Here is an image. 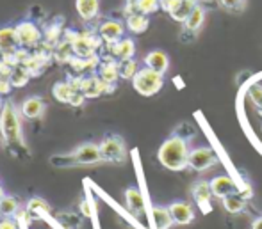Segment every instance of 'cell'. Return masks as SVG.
Here are the masks:
<instances>
[{"label": "cell", "instance_id": "6da1fadb", "mask_svg": "<svg viewBox=\"0 0 262 229\" xmlns=\"http://www.w3.org/2000/svg\"><path fill=\"white\" fill-rule=\"evenodd\" d=\"M0 135H2V142L7 153L13 155L18 160L31 158V151H29V146L24 139V132H21L20 114L13 101H4L2 109H0Z\"/></svg>", "mask_w": 262, "mask_h": 229}, {"label": "cell", "instance_id": "7a4b0ae2", "mask_svg": "<svg viewBox=\"0 0 262 229\" xmlns=\"http://www.w3.org/2000/svg\"><path fill=\"white\" fill-rule=\"evenodd\" d=\"M157 158L162 167L168 171H184L189 167V146L187 140L180 135H171L161 144Z\"/></svg>", "mask_w": 262, "mask_h": 229}, {"label": "cell", "instance_id": "3957f363", "mask_svg": "<svg viewBox=\"0 0 262 229\" xmlns=\"http://www.w3.org/2000/svg\"><path fill=\"white\" fill-rule=\"evenodd\" d=\"M100 162H104L102 160L100 146L93 142H86L82 146L75 147L73 151H70V153L54 155L50 158V164L59 169L79 167V165H95V164H100Z\"/></svg>", "mask_w": 262, "mask_h": 229}, {"label": "cell", "instance_id": "277c9868", "mask_svg": "<svg viewBox=\"0 0 262 229\" xmlns=\"http://www.w3.org/2000/svg\"><path fill=\"white\" fill-rule=\"evenodd\" d=\"M162 77L164 75L145 66V68H141L136 73V77L132 79V86H134L136 92H139L141 96H154L164 86V79Z\"/></svg>", "mask_w": 262, "mask_h": 229}, {"label": "cell", "instance_id": "5b68a950", "mask_svg": "<svg viewBox=\"0 0 262 229\" xmlns=\"http://www.w3.org/2000/svg\"><path fill=\"white\" fill-rule=\"evenodd\" d=\"M100 153L102 160L111 162V164H121L127 158V147H125V140L120 135H107L100 144Z\"/></svg>", "mask_w": 262, "mask_h": 229}, {"label": "cell", "instance_id": "8992f818", "mask_svg": "<svg viewBox=\"0 0 262 229\" xmlns=\"http://www.w3.org/2000/svg\"><path fill=\"white\" fill-rule=\"evenodd\" d=\"M100 36H95L93 32H77L75 38L72 41L73 54L75 57L80 59H90L97 55V50L100 48Z\"/></svg>", "mask_w": 262, "mask_h": 229}, {"label": "cell", "instance_id": "52a82bcc", "mask_svg": "<svg viewBox=\"0 0 262 229\" xmlns=\"http://www.w3.org/2000/svg\"><path fill=\"white\" fill-rule=\"evenodd\" d=\"M217 164V157L212 147L200 146L189 151V167L196 172H204Z\"/></svg>", "mask_w": 262, "mask_h": 229}, {"label": "cell", "instance_id": "ba28073f", "mask_svg": "<svg viewBox=\"0 0 262 229\" xmlns=\"http://www.w3.org/2000/svg\"><path fill=\"white\" fill-rule=\"evenodd\" d=\"M16 34H18V39H20V46L24 48H31V46H36L39 41H41V32H39L38 25L32 23L29 20H24L16 25Z\"/></svg>", "mask_w": 262, "mask_h": 229}, {"label": "cell", "instance_id": "9c48e42d", "mask_svg": "<svg viewBox=\"0 0 262 229\" xmlns=\"http://www.w3.org/2000/svg\"><path fill=\"white\" fill-rule=\"evenodd\" d=\"M111 91H114V84L104 82L98 75L84 77L82 92L86 94V98H97V96L104 94V92H111Z\"/></svg>", "mask_w": 262, "mask_h": 229}, {"label": "cell", "instance_id": "30bf717a", "mask_svg": "<svg viewBox=\"0 0 262 229\" xmlns=\"http://www.w3.org/2000/svg\"><path fill=\"white\" fill-rule=\"evenodd\" d=\"M123 32H125L123 23L118 20H107L98 27V36H100L102 41L107 43V45H113V43L120 41L123 38Z\"/></svg>", "mask_w": 262, "mask_h": 229}, {"label": "cell", "instance_id": "8fae6325", "mask_svg": "<svg viewBox=\"0 0 262 229\" xmlns=\"http://www.w3.org/2000/svg\"><path fill=\"white\" fill-rule=\"evenodd\" d=\"M169 213L173 217V222L179 224V226H187L194 220V212L191 208V205L184 201H175L171 205H168Z\"/></svg>", "mask_w": 262, "mask_h": 229}, {"label": "cell", "instance_id": "7c38bea8", "mask_svg": "<svg viewBox=\"0 0 262 229\" xmlns=\"http://www.w3.org/2000/svg\"><path fill=\"white\" fill-rule=\"evenodd\" d=\"M125 202H127V208L132 215L139 217L145 213V208H146L145 195H143V192L139 190L138 187H128L127 190H125Z\"/></svg>", "mask_w": 262, "mask_h": 229}, {"label": "cell", "instance_id": "4fadbf2b", "mask_svg": "<svg viewBox=\"0 0 262 229\" xmlns=\"http://www.w3.org/2000/svg\"><path fill=\"white\" fill-rule=\"evenodd\" d=\"M191 194H193V199L198 202L204 212H209L210 210V197H212V190H210V182H205V180H198V182L193 183L191 187Z\"/></svg>", "mask_w": 262, "mask_h": 229}, {"label": "cell", "instance_id": "5bb4252c", "mask_svg": "<svg viewBox=\"0 0 262 229\" xmlns=\"http://www.w3.org/2000/svg\"><path fill=\"white\" fill-rule=\"evenodd\" d=\"M111 52V57L116 59V61H125V59H134L136 54V43L130 38H121L120 41L113 43V45H107Z\"/></svg>", "mask_w": 262, "mask_h": 229}, {"label": "cell", "instance_id": "9a60e30c", "mask_svg": "<svg viewBox=\"0 0 262 229\" xmlns=\"http://www.w3.org/2000/svg\"><path fill=\"white\" fill-rule=\"evenodd\" d=\"M210 190H212L214 197L223 199L230 194H237V185L228 176H216V178L210 180Z\"/></svg>", "mask_w": 262, "mask_h": 229}, {"label": "cell", "instance_id": "2e32d148", "mask_svg": "<svg viewBox=\"0 0 262 229\" xmlns=\"http://www.w3.org/2000/svg\"><path fill=\"white\" fill-rule=\"evenodd\" d=\"M205 21V9L202 6H196L194 11L189 14L186 21L182 23V36H196L200 32V29L204 27Z\"/></svg>", "mask_w": 262, "mask_h": 229}, {"label": "cell", "instance_id": "e0dca14e", "mask_svg": "<svg viewBox=\"0 0 262 229\" xmlns=\"http://www.w3.org/2000/svg\"><path fill=\"white\" fill-rule=\"evenodd\" d=\"M145 64H146V68H150V69H154V71L164 75L169 68V57H168V54L162 52V50H152L150 54H146Z\"/></svg>", "mask_w": 262, "mask_h": 229}, {"label": "cell", "instance_id": "ac0fdd59", "mask_svg": "<svg viewBox=\"0 0 262 229\" xmlns=\"http://www.w3.org/2000/svg\"><path fill=\"white\" fill-rule=\"evenodd\" d=\"M21 114L27 119H39L45 114V101L39 96H31L21 103Z\"/></svg>", "mask_w": 262, "mask_h": 229}, {"label": "cell", "instance_id": "d6986e66", "mask_svg": "<svg viewBox=\"0 0 262 229\" xmlns=\"http://www.w3.org/2000/svg\"><path fill=\"white\" fill-rule=\"evenodd\" d=\"M20 48L16 29L14 27H2L0 29V54H9Z\"/></svg>", "mask_w": 262, "mask_h": 229}, {"label": "cell", "instance_id": "ffe728a7", "mask_svg": "<svg viewBox=\"0 0 262 229\" xmlns=\"http://www.w3.org/2000/svg\"><path fill=\"white\" fill-rule=\"evenodd\" d=\"M196 6H198V0H179V2L175 4V7H173L168 14L171 16V20L179 21V23H184Z\"/></svg>", "mask_w": 262, "mask_h": 229}, {"label": "cell", "instance_id": "44dd1931", "mask_svg": "<svg viewBox=\"0 0 262 229\" xmlns=\"http://www.w3.org/2000/svg\"><path fill=\"white\" fill-rule=\"evenodd\" d=\"M75 7L79 16L84 21H91L98 16L100 11V0H75Z\"/></svg>", "mask_w": 262, "mask_h": 229}, {"label": "cell", "instance_id": "7402d4cb", "mask_svg": "<svg viewBox=\"0 0 262 229\" xmlns=\"http://www.w3.org/2000/svg\"><path fill=\"white\" fill-rule=\"evenodd\" d=\"M150 215H152V224L156 229H169L175 224L168 206H154Z\"/></svg>", "mask_w": 262, "mask_h": 229}, {"label": "cell", "instance_id": "603a6c76", "mask_svg": "<svg viewBox=\"0 0 262 229\" xmlns=\"http://www.w3.org/2000/svg\"><path fill=\"white\" fill-rule=\"evenodd\" d=\"M98 77L107 84H116V80L120 79V69H118V61L116 59H105L98 68Z\"/></svg>", "mask_w": 262, "mask_h": 229}, {"label": "cell", "instance_id": "cb8c5ba5", "mask_svg": "<svg viewBox=\"0 0 262 229\" xmlns=\"http://www.w3.org/2000/svg\"><path fill=\"white\" fill-rule=\"evenodd\" d=\"M148 16L143 13H138V11H132V13L127 14V29L132 32V34H143V32L148 29Z\"/></svg>", "mask_w": 262, "mask_h": 229}, {"label": "cell", "instance_id": "d4e9b609", "mask_svg": "<svg viewBox=\"0 0 262 229\" xmlns=\"http://www.w3.org/2000/svg\"><path fill=\"white\" fill-rule=\"evenodd\" d=\"M31 77H32L31 71H29L24 64H16L13 69H11L9 80H11V84H13V87H24L25 84L29 82Z\"/></svg>", "mask_w": 262, "mask_h": 229}, {"label": "cell", "instance_id": "484cf974", "mask_svg": "<svg viewBox=\"0 0 262 229\" xmlns=\"http://www.w3.org/2000/svg\"><path fill=\"white\" fill-rule=\"evenodd\" d=\"M20 212V202L13 195H4L0 199V213L2 217H16Z\"/></svg>", "mask_w": 262, "mask_h": 229}, {"label": "cell", "instance_id": "4316f807", "mask_svg": "<svg viewBox=\"0 0 262 229\" xmlns=\"http://www.w3.org/2000/svg\"><path fill=\"white\" fill-rule=\"evenodd\" d=\"M246 206V199L241 197L239 194H230L223 197V208L228 213H241Z\"/></svg>", "mask_w": 262, "mask_h": 229}, {"label": "cell", "instance_id": "83f0119b", "mask_svg": "<svg viewBox=\"0 0 262 229\" xmlns=\"http://www.w3.org/2000/svg\"><path fill=\"white\" fill-rule=\"evenodd\" d=\"M73 92H75V89H73L70 82H57V84H54V87H52L54 98L61 103H70V98H72Z\"/></svg>", "mask_w": 262, "mask_h": 229}, {"label": "cell", "instance_id": "f1b7e54d", "mask_svg": "<svg viewBox=\"0 0 262 229\" xmlns=\"http://www.w3.org/2000/svg\"><path fill=\"white\" fill-rule=\"evenodd\" d=\"M118 69H120V79L132 80L136 77V73L139 71L138 62L134 59H125V61H118Z\"/></svg>", "mask_w": 262, "mask_h": 229}, {"label": "cell", "instance_id": "f546056e", "mask_svg": "<svg viewBox=\"0 0 262 229\" xmlns=\"http://www.w3.org/2000/svg\"><path fill=\"white\" fill-rule=\"evenodd\" d=\"M27 210L34 215H41V213H50V205L41 197H32L27 202Z\"/></svg>", "mask_w": 262, "mask_h": 229}, {"label": "cell", "instance_id": "4dcf8cb0", "mask_svg": "<svg viewBox=\"0 0 262 229\" xmlns=\"http://www.w3.org/2000/svg\"><path fill=\"white\" fill-rule=\"evenodd\" d=\"M161 9V4H159V0H138L134 6V11H138V13H143V14H154L157 13V11Z\"/></svg>", "mask_w": 262, "mask_h": 229}, {"label": "cell", "instance_id": "1f68e13d", "mask_svg": "<svg viewBox=\"0 0 262 229\" xmlns=\"http://www.w3.org/2000/svg\"><path fill=\"white\" fill-rule=\"evenodd\" d=\"M217 2L227 11H235V13H241L246 7V0H217Z\"/></svg>", "mask_w": 262, "mask_h": 229}, {"label": "cell", "instance_id": "d6a6232c", "mask_svg": "<svg viewBox=\"0 0 262 229\" xmlns=\"http://www.w3.org/2000/svg\"><path fill=\"white\" fill-rule=\"evenodd\" d=\"M250 98H252V101L255 103L259 109H262V87L260 86H253L252 89H250Z\"/></svg>", "mask_w": 262, "mask_h": 229}, {"label": "cell", "instance_id": "836d02e7", "mask_svg": "<svg viewBox=\"0 0 262 229\" xmlns=\"http://www.w3.org/2000/svg\"><path fill=\"white\" fill-rule=\"evenodd\" d=\"M84 101H86V94L82 91H75L72 94V98H70V105L72 107H80Z\"/></svg>", "mask_w": 262, "mask_h": 229}, {"label": "cell", "instance_id": "e575fe53", "mask_svg": "<svg viewBox=\"0 0 262 229\" xmlns=\"http://www.w3.org/2000/svg\"><path fill=\"white\" fill-rule=\"evenodd\" d=\"M0 229H20V226H18L14 217H4L0 220Z\"/></svg>", "mask_w": 262, "mask_h": 229}, {"label": "cell", "instance_id": "d590c367", "mask_svg": "<svg viewBox=\"0 0 262 229\" xmlns=\"http://www.w3.org/2000/svg\"><path fill=\"white\" fill-rule=\"evenodd\" d=\"M11 87H13V84H11L9 77H0V94H7Z\"/></svg>", "mask_w": 262, "mask_h": 229}, {"label": "cell", "instance_id": "8d00e7d4", "mask_svg": "<svg viewBox=\"0 0 262 229\" xmlns=\"http://www.w3.org/2000/svg\"><path fill=\"white\" fill-rule=\"evenodd\" d=\"M177 2H179V0H159V4H161V9L164 11V13H169V11L175 7Z\"/></svg>", "mask_w": 262, "mask_h": 229}, {"label": "cell", "instance_id": "74e56055", "mask_svg": "<svg viewBox=\"0 0 262 229\" xmlns=\"http://www.w3.org/2000/svg\"><path fill=\"white\" fill-rule=\"evenodd\" d=\"M80 210H82V213L86 217H91L93 215V210H91V201L90 199H86V201L80 202Z\"/></svg>", "mask_w": 262, "mask_h": 229}, {"label": "cell", "instance_id": "f35d334b", "mask_svg": "<svg viewBox=\"0 0 262 229\" xmlns=\"http://www.w3.org/2000/svg\"><path fill=\"white\" fill-rule=\"evenodd\" d=\"M136 2H138V0H125V13H132V11H134V6H136Z\"/></svg>", "mask_w": 262, "mask_h": 229}, {"label": "cell", "instance_id": "ab89813d", "mask_svg": "<svg viewBox=\"0 0 262 229\" xmlns=\"http://www.w3.org/2000/svg\"><path fill=\"white\" fill-rule=\"evenodd\" d=\"M252 229H262V217L255 219V222L252 224Z\"/></svg>", "mask_w": 262, "mask_h": 229}, {"label": "cell", "instance_id": "60d3db41", "mask_svg": "<svg viewBox=\"0 0 262 229\" xmlns=\"http://www.w3.org/2000/svg\"><path fill=\"white\" fill-rule=\"evenodd\" d=\"M4 195H6V194H4V188H2V185H0V199H2Z\"/></svg>", "mask_w": 262, "mask_h": 229}, {"label": "cell", "instance_id": "b9f144b4", "mask_svg": "<svg viewBox=\"0 0 262 229\" xmlns=\"http://www.w3.org/2000/svg\"><path fill=\"white\" fill-rule=\"evenodd\" d=\"M4 105V103H2V99H0V107H2Z\"/></svg>", "mask_w": 262, "mask_h": 229}, {"label": "cell", "instance_id": "7bdbcfd3", "mask_svg": "<svg viewBox=\"0 0 262 229\" xmlns=\"http://www.w3.org/2000/svg\"><path fill=\"white\" fill-rule=\"evenodd\" d=\"M0 220H2V213H0Z\"/></svg>", "mask_w": 262, "mask_h": 229}]
</instances>
